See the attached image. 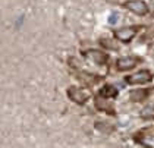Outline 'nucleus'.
Segmentation results:
<instances>
[{
  "label": "nucleus",
  "mask_w": 154,
  "mask_h": 148,
  "mask_svg": "<svg viewBox=\"0 0 154 148\" xmlns=\"http://www.w3.org/2000/svg\"><path fill=\"white\" fill-rule=\"evenodd\" d=\"M68 95H69V98H71L72 101L76 103V104H84V103L91 97V94L88 91L79 90V88H76V87H71V88L68 90Z\"/></svg>",
  "instance_id": "nucleus-1"
},
{
  "label": "nucleus",
  "mask_w": 154,
  "mask_h": 148,
  "mask_svg": "<svg viewBox=\"0 0 154 148\" xmlns=\"http://www.w3.org/2000/svg\"><path fill=\"white\" fill-rule=\"evenodd\" d=\"M125 79H126L128 84H132V85H135V84H147V82H150L153 79V73L150 70H140V72H137V73H134L131 76H126Z\"/></svg>",
  "instance_id": "nucleus-2"
},
{
  "label": "nucleus",
  "mask_w": 154,
  "mask_h": 148,
  "mask_svg": "<svg viewBox=\"0 0 154 148\" xmlns=\"http://www.w3.org/2000/svg\"><path fill=\"white\" fill-rule=\"evenodd\" d=\"M125 8L135 15H140V16L145 15L148 12V6L142 0H129V2L125 3Z\"/></svg>",
  "instance_id": "nucleus-3"
},
{
  "label": "nucleus",
  "mask_w": 154,
  "mask_h": 148,
  "mask_svg": "<svg viewBox=\"0 0 154 148\" xmlns=\"http://www.w3.org/2000/svg\"><path fill=\"white\" fill-rule=\"evenodd\" d=\"M137 31H138L137 26H125V28L118 29V31L115 32V37L118 38L119 41H122V43H129L131 40L135 37Z\"/></svg>",
  "instance_id": "nucleus-4"
},
{
  "label": "nucleus",
  "mask_w": 154,
  "mask_h": 148,
  "mask_svg": "<svg viewBox=\"0 0 154 148\" xmlns=\"http://www.w3.org/2000/svg\"><path fill=\"white\" fill-rule=\"evenodd\" d=\"M141 60L138 57H134V56H126V57H122L116 62V66H118L119 70H129V69H134Z\"/></svg>",
  "instance_id": "nucleus-5"
},
{
  "label": "nucleus",
  "mask_w": 154,
  "mask_h": 148,
  "mask_svg": "<svg viewBox=\"0 0 154 148\" xmlns=\"http://www.w3.org/2000/svg\"><path fill=\"white\" fill-rule=\"evenodd\" d=\"M135 141H138L145 147H154V135L150 129H144L138 135H135Z\"/></svg>",
  "instance_id": "nucleus-6"
},
{
  "label": "nucleus",
  "mask_w": 154,
  "mask_h": 148,
  "mask_svg": "<svg viewBox=\"0 0 154 148\" xmlns=\"http://www.w3.org/2000/svg\"><path fill=\"white\" fill-rule=\"evenodd\" d=\"M85 54H87V59L91 60L95 65H104L107 62V56L103 51H100V50H90Z\"/></svg>",
  "instance_id": "nucleus-7"
},
{
  "label": "nucleus",
  "mask_w": 154,
  "mask_h": 148,
  "mask_svg": "<svg viewBox=\"0 0 154 148\" xmlns=\"http://www.w3.org/2000/svg\"><path fill=\"white\" fill-rule=\"evenodd\" d=\"M118 95V90L113 87V85H104L101 88V97H107V98H112V97H116Z\"/></svg>",
  "instance_id": "nucleus-8"
},
{
  "label": "nucleus",
  "mask_w": 154,
  "mask_h": 148,
  "mask_svg": "<svg viewBox=\"0 0 154 148\" xmlns=\"http://www.w3.org/2000/svg\"><path fill=\"white\" fill-rule=\"evenodd\" d=\"M147 95H148V90H135V91L131 92V100L141 101V100H144Z\"/></svg>",
  "instance_id": "nucleus-9"
},
{
  "label": "nucleus",
  "mask_w": 154,
  "mask_h": 148,
  "mask_svg": "<svg viewBox=\"0 0 154 148\" xmlns=\"http://www.w3.org/2000/svg\"><path fill=\"white\" fill-rule=\"evenodd\" d=\"M141 116L144 119H154V107H145L141 112Z\"/></svg>",
  "instance_id": "nucleus-10"
},
{
  "label": "nucleus",
  "mask_w": 154,
  "mask_h": 148,
  "mask_svg": "<svg viewBox=\"0 0 154 148\" xmlns=\"http://www.w3.org/2000/svg\"><path fill=\"white\" fill-rule=\"evenodd\" d=\"M118 18H119V15H118V13H115L113 16H110V23H116V22H118V21H116Z\"/></svg>",
  "instance_id": "nucleus-11"
}]
</instances>
